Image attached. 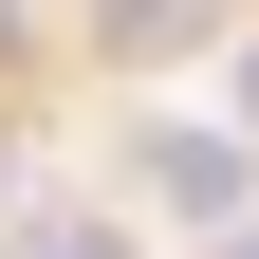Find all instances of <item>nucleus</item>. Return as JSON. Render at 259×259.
<instances>
[{
    "instance_id": "nucleus-3",
    "label": "nucleus",
    "mask_w": 259,
    "mask_h": 259,
    "mask_svg": "<svg viewBox=\"0 0 259 259\" xmlns=\"http://www.w3.org/2000/svg\"><path fill=\"white\" fill-rule=\"evenodd\" d=\"M241 130H259V56H241Z\"/></svg>"
},
{
    "instance_id": "nucleus-2",
    "label": "nucleus",
    "mask_w": 259,
    "mask_h": 259,
    "mask_svg": "<svg viewBox=\"0 0 259 259\" xmlns=\"http://www.w3.org/2000/svg\"><path fill=\"white\" fill-rule=\"evenodd\" d=\"M19 259H130V241H111L93 204H37V222H19Z\"/></svg>"
},
{
    "instance_id": "nucleus-1",
    "label": "nucleus",
    "mask_w": 259,
    "mask_h": 259,
    "mask_svg": "<svg viewBox=\"0 0 259 259\" xmlns=\"http://www.w3.org/2000/svg\"><path fill=\"white\" fill-rule=\"evenodd\" d=\"M130 185L185 204V222H222V204H241V148H204V130H130Z\"/></svg>"
}]
</instances>
